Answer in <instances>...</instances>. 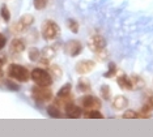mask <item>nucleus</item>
I'll list each match as a JSON object with an SVG mask.
<instances>
[{
    "mask_svg": "<svg viewBox=\"0 0 153 137\" xmlns=\"http://www.w3.org/2000/svg\"><path fill=\"white\" fill-rule=\"evenodd\" d=\"M117 82L119 87L124 90H135V89H139L140 86L144 85V81L140 78L139 76H132V77H128V76H119L117 78Z\"/></svg>",
    "mask_w": 153,
    "mask_h": 137,
    "instance_id": "nucleus-1",
    "label": "nucleus"
},
{
    "mask_svg": "<svg viewBox=\"0 0 153 137\" xmlns=\"http://www.w3.org/2000/svg\"><path fill=\"white\" fill-rule=\"evenodd\" d=\"M47 114H48V116H51V118H60V115H62L56 106H48Z\"/></svg>",
    "mask_w": 153,
    "mask_h": 137,
    "instance_id": "nucleus-19",
    "label": "nucleus"
},
{
    "mask_svg": "<svg viewBox=\"0 0 153 137\" xmlns=\"http://www.w3.org/2000/svg\"><path fill=\"white\" fill-rule=\"evenodd\" d=\"M8 76L20 82H26L30 78V72L20 64H11L8 67Z\"/></svg>",
    "mask_w": 153,
    "mask_h": 137,
    "instance_id": "nucleus-2",
    "label": "nucleus"
},
{
    "mask_svg": "<svg viewBox=\"0 0 153 137\" xmlns=\"http://www.w3.org/2000/svg\"><path fill=\"white\" fill-rule=\"evenodd\" d=\"M81 104L82 107L88 108V110H96L101 106V101L93 96H85L81 98Z\"/></svg>",
    "mask_w": 153,
    "mask_h": 137,
    "instance_id": "nucleus-10",
    "label": "nucleus"
},
{
    "mask_svg": "<svg viewBox=\"0 0 153 137\" xmlns=\"http://www.w3.org/2000/svg\"><path fill=\"white\" fill-rule=\"evenodd\" d=\"M113 106L115 110H123L128 106V99L124 96H117L113 101Z\"/></svg>",
    "mask_w": 153,
    "mask_h": 137,
    "instance_id": "nucleus-15",
    "label": "nucleus"
},
{
    "mask_svg": "<svg viewBox=\"0 0 153 137\" xmlns=\"http://www.w3.org/2000/svg\"><path fill=\"white\" fill-rule=\"evenodd\" d=\"M54 55H55V48L53 46H47L41 51V56H43L45 59H51Z\"/></svg>",
    "mask_w": 153,
    "mask_h": 137,
    "instance_id": "nucleus-16",
    "label": "nucleus"
},
{
    "mask_svg": "<svg viewBox=\"0 0 153 137\" xmlns=\"http://www.w3.org/2000/svg\"><path fill=\"white\" fill-rule=\"evenodd\" d=\"M30 77L34 81V84L38 86H50L53 84V77L47 71L42 68H36L30 73Z\"/></svg>",
    "mask_w": 153,
    "mask_h": 137,
    "instance_id": "nucleus-3",
    "label": "nucleus"
},
{
    "mask_svg": "<svg viewBox=\"0 0 153 137\" xmlns=\"http://www.w3.org/2000/svg\"><path fill=\"white\" fill-rule=\"evenodd\" d=\"M25 48H26L25 42L20 39V38H15L11 42V52H13V54H21Z\"/></svg>",
    "mask_w": 153,
    "mask_h": 137,
    "instance_id": "nucleus-14",
    "label": "nucleus"
},
{
    "mask_svg": "<svg viewBox=\"0 0 153 137\" xmlns=\"http://www.w3.org/2000/svg\"><path fill=\"white\" fill-rule=\"evenodd\" d=\"M89 48L96 54H101V52L105 51L106 48V41L105 38L100 34H96L89 39Z\"/></svg>",
    "mask_w": 153,
    "mask_h": 137,
    "instance_id": "nucleus-6",
    "label": "nucleus"
},
{
    "mask_svg": "<svg viewBox=\"0 0 153 137\" xmlns=\"http://www.w3.org/2000/svg\"><path fill=\"white\" fill-rule=\"evenodd\" d=\"M79 90L80 91H89L90 90V82L86 80H80L79 81Z\"/></svg>",
    "mask_w": 153,
    "mask_h": 137,
    "instance_id": "nucleus-22",
    "label": "nucleus"
},
{
    "mask_svg": "<svg viewBox=\"0 0 153 137\" xmlns=\"http://www.w3.org/2000/svg\"><path fill=\"white\" fill-rule=\"evenodd\" d=\"M47 3L48 0H33V4H34V8L38 9V10H42L47 7Z\"/></svg>",
    "mask_w": 153,
    "mask_h": 137,
    "instance_id": "nucleus-21",
    "label": "nucleus"
},
{
    "mask_svg": "<svg viewBox=\"0 0 153 137\" xmlns=\"http://www.w3.org/2000/svg\"><path fill=\"white\" fill-rule=\"evenodd\" d=\"M59 33H60V27L58 26L56 22H54V21L51 20H47L43 22L42 25V37L45 38L46 41H53L55 39Z\"/></svg>",
    "mask_w": 153,
    "mask_h": 137,
    "instance_id": "nucleus-4",
    "label": "nucleus"
},
{
    "mask_svg": "<svg viewBox=\"0 0 153 137\" xmlns=\"http://www.w3.org/2000/svg\"><path fill=\"white\" fill-rule=\"evenodd\" d=\"M32 96L38 102H47L53 98V91L48 86H34L32 89Z\"/></svg>",
    "mask_w": 153,
    "mask_h": 137,
    "instance_id": "nucleus-5",
    "label": "nucleus"
},
{
    "mask_svg": "<svg viewBox=\"0 0 153 137\" xmlns=\"http://www.w3.org/2000/svg\"><path fill=\"white\" fill-rule=\"evenodd\" d=\"M123 118L124 119H137V118H141V115L136 111H132V110H128L123 114Z\"/></svg>",
    "mask_w": 153,
    "mask_h": 137,
    "instance_id": "nucleus-23",
    "label": "nucleus"
},
{
    "mask_svg": "<svg viewBox=\"0 0 153 137\" xmlns=\"http://www.w3.org/2000/svg\"><path fill=\"white\" fill-rule=\"evenodd\" d=\"M5 43H7V38L3 34H0V50H3L5 47Z\"/></svg>",
    "mask_w": 153,
    "mask_h": 137,
    "instance_id": "nucleus-27",
    "label": "nucleus"
},
{
    "mask_svg": "<svg viewBox=\"0 0 153 137\" xmlns=\"http://www.w3.org/2000/svg\"><path fill=\"white\" fill-rule=\"evenodd\" d=\"M115 72H117V67H115V64H110V67H109V71H107V72L105 73V77H111V76H113Z\"/></svg>",
    "mask_w": 153,
    "mask_h": 137,
    "instance_id": "nucleus-26",
    "label": "nucleus"
},
{
    "mask_svg": "<svg viewBox=\"0 0 153 137\" xmlns=\"http://www.w3.org/2000/svg\"><path fill=\"white\" fill-rule=\"evenodd\" d=\"M67 25H68V29L71 30V31H74V33H77V31H79V24H77V21L68 20L67 21Z\"/></svg>",
    "mask_w": 153,
    "mask_h": 137,
    "instance_id": "nucleus-24",
    "label": "nucleus"
},
{
    "mask_svg": "<svg viewBox=\"0 0 153 137\" xmlns=\"http://www.w3.org/2000/svg\"><path fill=\"white\" fill-rule=\"evenodd\" d=\"M153 111V94H148L147 99L141 106V116H148Z\"/></svg>",
    "mask_w": 153,
    "mask_h": 137,
    "instance_id": "nucleus-13",
    "label": "nucleus"
},
{
    "mask_svg": "<svg viewBox=\"0 0 153 137\" xmlns=\"http://www.w3.org/2000/svg\"><path fill=\"white\" fill-rule=\"evenodd\" d=\"M41 58V51L38 48H30L29 50V59L32 61H38Z\"/></svg>",
    "mask_w": 153,
    "mask_h": 137,
    "instance_id": "nucleus-18",
    "label": "nucleus"
},
{
    "mask_svg": "<svg viewBox=\"0 0 153 137\" xmlns=\"http://www.w3.org/2000/svg\"><path fill=\"white\" fill-rule=\"evenodd\" d=\"M0 15H1L3 20H4L5 22H8V21L11 20V12H9L8 7H7L5 4H4V5H1V8H0Z\"/></svg>",
    "mask_w": 153,
    "mask_h": 137,
    "instance_id": "nucleus-17",
    "label": "nucleus"
},
{
    "mask_svg": "<svg viewBox=\"0 0 153 137\" xmlns=\"http://www.w3.org/2000/svg\"><path fill=\"white\" fill-rule=\"evenodd\" d=\"M94 67H96V64L93 60H81L76 64L75 69L79 75H86V73H89L90 71H93Z\"/></svg>",
    "mask_w": 153,
    "mask_h": 137,
    "instance_id": "nucleus-9",
    "label": "nucleus"
},
{
    "mask_svg": "<svg viewBox=\"0 0 153 137\" xmlns=\"http://www.w3.org/2000/svg\"><path fill=\"white\" fill-rule=\"evenodd\" d=\"M85 118H89V119H101L103 118V115L101 114L100 111L97 110H88L85 112Z\"/></svg>",
    "mask_w": 153,
    "mask_h": 137,
    "instance_id": "nucleus-20",
    "label": "nucleus"
},
{
    "mask_svg": "<svg viewBox=\"0 0 153 137\" xmlns=\"http://www.w3.org/2000/svg\"><path fill=\"white\" fill-rule=\"evenodd\" d=\"M81 108L79 106H76L74 103H67L65 104V115L68 118H72V119H77L81 116Z\"/></svg>",
    "mask_w": 153,
    "mask_h": 137,
    "instance_id": "nucleus-11",
    "label": "nucleus"
},
{
    "mask_svg": "<svg viewBox=\"0 0 153 137\" xmlns=\"http://www.w3.org/2000/svg\"><path fill=\"white\" fill-rule=\"evenodd\" d=\"M5 64V58H1L0 56V77L3 76V67Z\"/></svg>",
    "mask_w": 153,
    "mask_h": 137,
    "instance_id": "nucleus-28",
    "label": "nucleus"
},
{
    "mask_svg": "<svg viewBox=\"0 0 153 137\" xmlns=\"http://www.w3.org/2000/svg\"><path fill=\"white\" fill-rule=\"evenodd\" d=\"M81 51H82L81 42H79V41H76V39H71V41H68L67 43L64 44V52L68 56H72V58H75V56H77Z\"/></svg>",
    "mask_w": 153,
    "mask_h": 137,
    "instance_id": "nucleus-8",
    "label": "nucleus"
},
{
    "mask_svg": "<svg viewBox=\"0 0 153 137\" xmlns=\"http://www.w3.org/2000/svg\"><path fill=\"white\" fill-rule=\"evenodd\" d=\"M71 89H72V85L69 82L64 84L60 87V90L58 91V103H65V99H68L69 94H71Z\"/></svg>",
    "mask_w": 153,
    "mask_h": 137,
    "instance_id": "nucleus-12",
    "label": "nucleus"
},
{
    "mask_svg": "<svg viewBox=\"0 0 153 137\" xmlns=\"http://www.w3.org/2000/svg\"><path fill=\"white\" fill-rule=\"evenodd\" d=\"M33 22H34V17L32 15H24L21 19L15 24V26H13V31H16V33H22V31L29 29V27L32 26Z\"/></svg>",
    "mask_w": 153,
    "mask_h": 137,
    "instance_id": "nucleus-7",
    "label": "nucleus"
},
{
    "mask_svg": "<svg viewBox=\"0 0 153 137\" xmlns=\"http://www.w3.org/2000/svg\"><path fill=\"white\" fill-rule=\"evenodd\" d=\"M100 91H101V97H103V99H109L110 98V87L107 85L101 86Z\"/></svg>",
    "mask_w": 153,
    "mask_h": 137,
    "instance_id": "nucleus-25",
    "label": "nucleus"
}]
</instances>
